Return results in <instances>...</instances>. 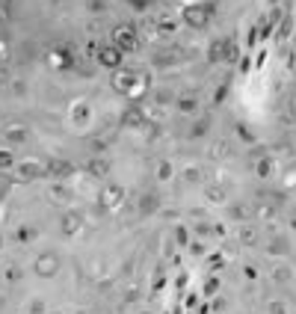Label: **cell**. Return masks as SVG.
Wrapping results in <instances>:
<instances>
[{
	"mask_svg": "<svg viewBox=\"0 0 296 314\" xmlns=\"http://www.w3.org/2000/svg\"><path fill=\"white\" fill-rule=\"evenodd\" d=\"M187 18H190V24H204V12L201 9H190Z\"/></svg>",
	"mask_w": 296,
	"mask_h": 314,
	"instance_id": "cell-1",
	"label": "cell"
},
{
	"mask_svg": "<svg viewBox=\"0 0 296 314\" xmlns=\"http://www.w3.org/2000/svg\"><path fill=\"white\" fill-rule=\"evenodd\" d=\"M136 3H142V0H136Z\"/></svg>",
	"mask_w": 296,
	"mask_h": 314,
	"instance_id": "cell-2",
	"label": "cell"
}]
</instances>
